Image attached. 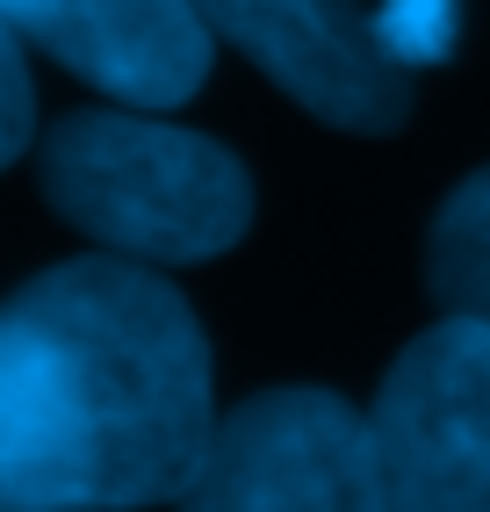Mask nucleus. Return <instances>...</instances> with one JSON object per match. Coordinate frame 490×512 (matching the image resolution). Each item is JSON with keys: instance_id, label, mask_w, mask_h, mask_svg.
<instances>
[{"instance_id": "nucleus-1", "label": "nucleus", "mask_w": 490, "mask_h": 512, "mask_svg": "<svg viewBox=\"0 0 490 512\" xmlns=\"http://www.w3.org/2000/svg\"><path fill=\"white\" fill-rule=\"evenodd\" d=\"M217 419L202 325L145 260H65L0 303V512L173 505Z\"/></svg>"}, {"instance_id": "nucleus-2", "label": "nucleus", "mask_w": 490, "mask_h": 512, "mask_svg": "<svg viewBox=\"0 0 490 512\" xmlns=\"http://www.w3.org/2000/svg\"><path fill=\"white\" fill-rule=\"evenodd\" d=\"M37 174L44 202L73 231L145 267L217 260L253 224L245 166L217 138L166 123L159 109L65 116L37 152Z\"/></svg>"}, {"instance_id": "nucleus-3", "label": "nucleus", "mask_w": 490, "mask_h": 512, "mask_svg": "<svg viewBox=\"0 0 490 512\" xmlns=\"http://www.w3.org/2000/svg\"><path fill=\"white\" fill-rule=\"evenodd\" d=\"M382 512H490V325L440 318L368 404Z\"/></svg>"}, {"instance_id": "nucleus-4", "label": "nucleus", "mask_w": 490, "mask_h": 512, "mask_svg": "<svg viewBox=\"0 0 490 512\" xmlns=\"http://www.w3.org/2000/svg\"><path fill=\"white\" fill-rule=\"evenodd\" d=\"M173 512H382L368 412L332 390H267L217 419Z\"/></svg>"}, {"instance_id": "nucleus-5", "label": "nucleus", "mask_w": 490, "mask_h": 512, "mask_svg": "<svg viewBox=\"0 0 490 512\" xmlns=\"http://www.w3.org/2000/svg\"><path fill=\"white\" fill-rule=\"evenodd\" d=\"M209 37L245 51L260 73L332 130H397L411 109L404 65L382 51L361 0H195Z\"/></svg>"}, {"instance_id": "nucleus-6", "label": "nucleus", "mask_w": 490, "mask_h": 512, "mask_svg": "<svg viewBox=\"0 0 490 512\" xmlns=\"http://www.w3.org/2000/svg\"><path fill=\"white\" fill-rule=\"evenodd\" d=\"M22 44L94 80L123 109H181L209 80V22L195 0H0Z\"/></svg>"}, {"instance_id": "nucleus-7", "label": "nucleus", "mask_w": 490, "mask_h": 512, "mask_svg": "<svg viewBox=\"0 0 490 512\" xmlns=\"http://www.w3.org/2000/svg\"><path fill=\"white\" fill-rule=\"evenodd\" d=\"M426 282H433L440 311L490 325V166L440 202L433 246H426Z\"/></svg>"}, {"instance_id": "nucleus-8", "label": "nucleus", "mask_w": 490, "mask_h": 512, "mask_svg": "<svg viewBox=\"0 0 490 512\" xmlns=\"http://www.w3.org/2000/svg\"><path fill=\"white\" fill-rule=\"evenodd\" d=\"M375 37L404 73L411 65H440L462 37V0H375Z\"/></svg>"}, {"instance_id": "nucleus-9", "label": "nucleus", "mask_w": 490, "mask_h": 512, "mask_svg": "<svg viewBox=\"0 0 490 512\" xmlns=\"http://www.w3.org/2000/svg\"><path fill=\"white\" fill-rule=\"evenodd\" d=\"M29 130H37V94H29V65H22L15 22L0 15V166L29 152Z\"/></svg>"}]
</instances>
